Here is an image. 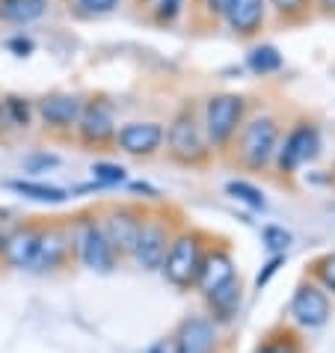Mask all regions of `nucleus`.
<instances>
[{
	"mask_svg": "<svg viewBox=\"0 0 335 353\" xmlns=\"http://www.w3.org/2000/svg\"><path fill=\"white\" fill-rule=\"evenodd\" d=\"M39 241H42V229H36V225H24V229L6 234V241H3L6 264H12V268H33Z\"/></svg>",
	"mask_w": 335,
	"mask_h": 353,
	"instance_id": "obj_13",
	"label": "nucleus"
},
{
	"mask_svg": "<svg viewBox=\"0 0 335 353\" xmlns=\"http://www.w3.org/2000/svg\"><path fill=\"white\" fill-rule=\"evenodd\" d=\"M9 190L21 193L33 202H45V205H60L68 199V193L63 188H51V184H39V181H9Z\"/></svg>",
	"mask_w": 335,
	"mask_h": 353,
	"instance_id": "obj_20",
	"label": "nucleus"
},
{
	"mask_svg": "<svg viewBox=\"0 0 335 353\" xmlns=\"http://www.w3.org/2000/svg\"><path fill=\"white\" fill-rule=\"evenodd\" d=\"M202 243H199V234H179L170 250H166V259L161 264L166 282H172L175 288H190L196 285V276H199V268H202Z\"/></svg>",
	"mask_w": 335,
	"mask_h": 353,
	"instance_id": "obj_2",
	"label": "nucleus"
},
{
	"mask_svg": "<svg viewBox=\"0 0 335 353\" xmlns=\"http://www.w3.org/2000/svg\"><path fill=\"white\" fill-rule=\"evenodd\" d=\"M225 21L234 33L252 36L264 24V0H229Z\"/></svg>",
	"mask_w": 335,
	"mask_h": 353,
	"instance_id": "obj_16",
	"label": "nucleus"
},
{
	"mask_svg": "<svg viewBox=\"0 0 335 353\" xmlns=\"http://www.w3.org/2000/svg\"><path fill=\"white\" fill-rule=\"evenodd\" d=\"M291 318L305 330H318L329 321V300L314 285H300L291 300Z\"/></svg>",
	"mask_w": 335,
	"mask_h": 353,
	"instance_id": "obj_9",
	"label": "nucleus"
},
{
	"mask_svg": "<svg viewBox=\"0 0 335 353\" xmlns=\"http://www.w3.org/2000/svg\"><path fill=\"white\" fill-rule=\"evenodd\" d=\"M208 306H211V315L216 321H232L241 309V282L232 279L229 285H223L214 294H208Z\"/></svg>",
	"mask_w": 335,
	"mask_h": 353,
	"instance_id": "obj_17",
	"label": "nucleus"
},
{
	"mask_svg": "<svg viewBox=\"0 0 335 353\" xmlns=\"http://www.w3.org/2000/svg\"><path fill=\"white\" fill-rule=\"evenodd\" d=\"M314 273H318V279L329 291H335V252H329V256H323V259L314 261Z\"/></svg>",
	"mask_w": 335,
	"mask_h": 353,
	"instance_id": "obj_26",
	"label": "nucleus"
},
{
	"mask_svg": "<svg viewBox=\"0 0 335 353\" xmlns=\"http://www.w3.org/2000/svg\"><path fill=\"white\" fill-rule=\"evenodd\" d=\"M45 9L48 0H0V21L30 24L45 15Z\"/></svg>",
	"mask_w": 335,
	"mask_h": 353,
	"instance_id": "obj_19",
	"label": "nucleus"
},
{
	"mask_svg": "<svg viewBox=\"0 0 335 353\" xmlns=\"http://www.w3.org/2000/svg\"><path fill=\"white\" fill-rule=\"evenodd\" d=\"M205 6H208L211 15H220L225 18V9H229V0H205Z\"/></svg>",
	"mask_w": 335,
	"mask_h": 353,
	"instance_id": "obj_34",
	"label": "nucleus"
},
{
	"mask_svg": "<svg viewBox=\"0 0 335 353\" xmlns=\"http://www.w3.org/2000/svg\"><path fill=\"white\" fill-rule=\"evenodd\" d=\"M143 214L134 211V208H113L104 220V232L110 238L113 250L116 252H134L136 247V238L143 232Z\"/></svg>",
	"mask_w": 335,
	"mask_h": 353,
	"instance_id": "obj_10",
	"label": "nucleus"
},
{
	"mask_svg": "<svg viewBox=\"0 0 335 353\" xmlns=\"http://www.w3.org/2000/svg\"><path fill=\"white\" fill-rule=\"evenodd\" d=\"M170 234H166V225L161 220H145L143 223V232L136 238V247L131 256L136 259L143 270H157L166 259V250H170Z\"/></svg>",
	"mask_w": 335,
	"mask_h": 353,
	"instance_id": "obj_8",
	"label": "nucleus"
},
{
	"mask_svg": "<svg viewBox=\"0 0 335 353\" xmlns=\"http://www.w3.org/2000/svg\"><path fill=\"white\" fill-rule=\"evenodd\" d=\"M179 341L184 345L187 353H208L211 345H214V327H211V321H205V318L187 321L184 327H181Z\"/></svg>",
	"mask_w": 335,
	"mask_h": 353,
	"instance_id": "obj_18",
	"label": "nucleus"
},
{
	"mask_svg": "<svg viewBox=\"0 0 335 353\" xmlns=\"http://www.w3.org/2000/svg\"><path fill=\"white\" fill-rule=\"evenodd\" d=\"M225 190H229V196H234L238 202L250 205V208H255V211H261L264 205H267L264 193L258 188H252L250 181H229V184H225Z\"/></svg>",
	"mask_w": 335,
	"mask_h": 353,
	"instance_id": "obj_22",
	"label": "nucleus"
},
{
	"mask_svg": "<svg viewBox=\"0 0 335 353\" xmlns=\"http://www.w3.org/2000/svg\"><path fill=\"white\" fill-rule=\"evenodd\" d=\"M270 3L279 9L282 15H294V12H303L309 6V0H270Z\"/></svg>",
	"mask_w": 335,
	"mask_h": 353,
	"instance_id": "obj_31",
	"label": "nucleus"
},
{
	"mask_svg": "<svg viewBox=\"0 0 335 353\" xmlns=\"http://www.w3.org/2000/svg\"><path fill=\"white\" fill-rule=\"evenodd\" d=\"M92 175H95L98 184H119V181H125V170L122 166H116V163H95Z\"/></svg>",
	"mask_w": 335,
	"mask_h": 353,
	"instance_id": "obj_25",
	"label": "nucleus"
},
{
	"mask_svg": "<svg viewBox=\"0 0 335 353\" xmlns=\"http://www.w3.org/2000/svg\"><path fill=\"white\" fill-rule=\"evenodd\" d=\"M279 128L270 116H255V119L246 125L241 140H238V154H241V163L250 166V170H261L267 166L270 158L279 149Z\"/></svg>",
	"mask_w": 335,
	"mask_h": 353,
	"instance_id": "obj_3",
	"label": "nucleus"
},
{
	"mask_svg": "<svg viewBox=\"0 0 335 353\" xmlns=\"http://www.w3.org/2000/svg\"><path fill=\"white\" fill-rule=\"evenodd\" d=\"M122 0H77V6L90 15H101V12H113Z\"/></svg>",
	"mask_w": 335,
	"mask_h": 353,
	"instance_id": "obj_27",
	"label": "nucleus"
},
{
	"mask_svg": "<svg viewBox=\"0 0 335 353\" xmlns=\"http://www.w3.org/2000/svg\"><path fill=\"white\" fill-rule=\"evenodd\" d=\"M74 247H77V256H81V261L86 264L90 270H113L116 264V250L110 238H107L104 225L92 220V217H83L81 223L74 225Z\"/></svg>",
	"mask_w": 335,
	"mask_h": 353,
	"instance_id": "obj_5",
	"label": "nucleus"
},
{
	"mask_svg": "<svg viewBox=\"0 0 335 353\" xmlns=\"http://www.w3.org/2000/svg\"><path fill=\"white\" fill-rule=\"evenodd\" d=\"M261 241H264V247L276 252V256H285L288 247H291V232H285L282 225H264Z\"/></svg>",
	"mask_w": 335,
	"mask_h": 353,
	"instance_id": "obj_23",
	"label": "nucleus"
},
{
	"mask_svg": "<svg viewBox=\"0 0 335 353\" xmlns=\"http://www.w3.org/2000/svg\"><path fill=\"white\" fill-rule=\"evenodd\" d=\"M149 353H187V350H184V345L179 339H163V341H157Z\"/></svg>",
	"mask_w": 335,
	"mask_h": 353,
	"instance_id": "obj_32",
	"label": "nucleus"
},
{
	"mask_svg": "<svg viewBox=\"0 0 335 353\" xmlns=\"http://www.w3.org/2000/svg\"><path fill=\"white\" fill-rule=\"evenodd\" d=\"M246 65H250L255 74H273V72H279L282 68V54L276 51L273 45L252 48L250 57H246Z\"/></svg>",
	"mask_w": 335,
	"mask_h": 353,
	"instance_id": "obj_21",
	"label": "nucleus"
},
{
	"mask_svg": "<svg viewBox=\"0 0 335 353\" xmlns=\"http://www.w3.org/2000/svg\"><path fill=\"white\" fill-rule=\"evenodd\" d=\"M9 119H12V125H21V128H27L30 125V107H27V101H21V98H6L3 101Z\"/></svg>",
	"mask_w": 335,
	"mask_h": 353,
	"instance_id": "obj_24",
	"label": "nucleus"
},
{
	"mask_svg": "<svg viewBox=\"0 0 335 353\" xmlns=\"http://www.w3.org/2000/svg\"><path fill=\"white\" fill-rule=\"evenodd\" d=\"M166 145H170L172 161H179L181 166H199L208 161V143H205L202 128L196 122L193 107L179 110V116L170 125V134H166Z\"/></svg>",
	"mask_w": 335,
	"mask_h": 353,
	"instance_id": "obj_1",
	"label": "nucleus"
},
{
	"mask_svg": "<svg viewBox=\"0 0 335 353\" xmlns=\"http://www.w3.org/2000/svg\"><path fill=\"white\" fill-rule=\"evenodd\" d=\"M285 261V256H273L267 264H264V273H258V279H255V288H264V285H267V282H270V276H273V273L276 270H279V264Z\"/></svg>",
	"mask_w": 335,
	"mask_h": 353,
	"instance_id": "obj_30",
	"label": "nucleus"
},
{
	"mask_svg": "<svg viewBox=\"0 0 335 353\" xmlns=\"http://www.w3.org/2000/svg\"><path fill=\"white\" fill-rule=\"evenodd\" d=\"M318 145H321V137L314 125H297L291 128V134L285 137L282 149H276V161H279V170L282 172H294L300 170L303 163H309L314 154H318Z\"/></svg>",
	"mask_w": 335,
	"mask_h": 353,
	"instance_id": "obj_6",
	"label": "nucleus"
},
{
	"mask_svg": "<svg viewBox=\"0 0 335 353\" xmlns=\"http://www.w3.org/2000/svg\"><path fill=\"white\" fill-rule=\"evenodd\" d=\"M77 137H81L83 145H107L110 140H116V122L113 113L104 101H90L83 104L81 119H77Z\"/></svg>",
	"mask_w": 335,
	"mask_h": 353,
	"instance_id": "obj_7",
	"label": "nucleus"
},
{
	"mask_svg": "<svg viewBox=\"0 0 335 353\" xmlns=\"http://www.w3.org/2000/svg\"><path fill=\"white\" fill-rule=\"evenodd\" d=\"M68 250H72V238L63 229H42V241H39V252L33 268L36 270H51L57 264H63L68 259Z\"/></svg>",
	"mask_w": 335,
	"mask_h": 353,
	"instance_id": "obj_15",
	"label": "nucleus"
},
{
	"mask_svg": "<svg viewBox=\"0 0 335 353\" xmlns=\"http://www.w3.org/2000/svg\"><path fill=\"white\" fill-rule=\"evenodd\" d=\"M243 107L246 101L234 92L208 98V104H205V134L214 145H225L234 137L238 125L243 122Z\"/></svg>",
	"mask_w": 335,
	"mask_h": 353,
	"instance_id": "obj_4",
	"label": "nucleus"
},
{
	"mask_svg": "<svg viewBox=\"0 0 335 353\" xmlns=\"http://www.w3.org/2000/svg\"><path fill=\"white\" fill-rule=\"evenodd\" d=\"M232 279H234V261H232V256H229V252H223V250H214V252H208V256L202 259L196 285H199V291L208 297V294H214L216 288L229 285Z\"/></svg>",
	"mask_w": 335,
	"mask_h": 353,
	"instance_id": "obj_14",
	"label": "nucleus"
},
{
	"mask_svg": "<svg viewBox=\"0 0 335 353\" xmlns=\"http://www.w3.org/2000/svg\"><path fill=\"white\" fill-rule=\"evenodd\" d=\"M179 9H181V0H157L154 18L157 21H172V18L179 15Z\"/></svg>",
	"mask_w": 335,
	"mask_h": 353,
	"instance_id": "obj_28",
	"label": "nucleus"
},
{
	"mask_svg": "<svg viewBox=\"0 0 335 353\" xmlns=\"http://www.w3.org/2000/svg\"><path fill=\"white\" fill-rule=\"evenodd\" d=\"M24 166L30 172H36V170H45V166H57V158L54 154H36V158H27Z\"/></svg>",
	"mask_w": 335,
	"mask_h": 353,
	"instance_id": "obj_33",
	"label": "nucleus"
},
{
	"mask_svg": "<svg viewBox=\"0 0 335 353\" xmlns=\"http://www.w3.org/2000/svg\"><path fill=\"white\" fill-rule=\"evenodd\" d=\"M81 98L77 95H65V92H54V95H45L42 101H39V113H42V119L48 128H72L81 119Z\"/></svg>",
	"mask_w": 335,
	"mask_h": 353,
	"instance_id": "obj_12",
	"label": "nucleus"
},
{
	"mask_svg": "<svg viewBox=\"0 0 335 353\" xmlns=\"http://www.w3.org/2000/svg\"><path fill=\"white\" fill-rule=\"evenodd\" d=\"M318 3L327 9V12H335V0H318Z\"/></svg>",
	"mask_w": 335,
	"mask_h": 353,
	"instance_id": "obj_35",
	"label": "nucleus"
},
{
	"mask_svg": "<svg viewBox=\"0 0 335 353\" xmlns=\"http://www.w3.org/2000/svg\"><path fill=\"white\" fill-rule=\"evenodd\" d=\"M116 143L128 154H154L163 143V128L157 122H128L116 131Z\"/></svg>",
	"mask_w": 335,
	"mask_h": 353,
	"instance_id": "obj_11",
	"label": "nucleus"
},
{
	"mask_svg": "<svg viewBox=\"0 0 335 353\" xmlns=\"http://www.w3.org/2000/svg\"><path fill=\"white\" fill-rule=\"evenodd\" d=\"M258 353H297V345H294L291 339L279 336V339L267 341V345H261V347H258Z\"/></svg>",
	"mask_w": 335,
	"mask_h": 353,
	"instance_id": "obj_29",
	"label": "nucleus"
}]
</instances>
